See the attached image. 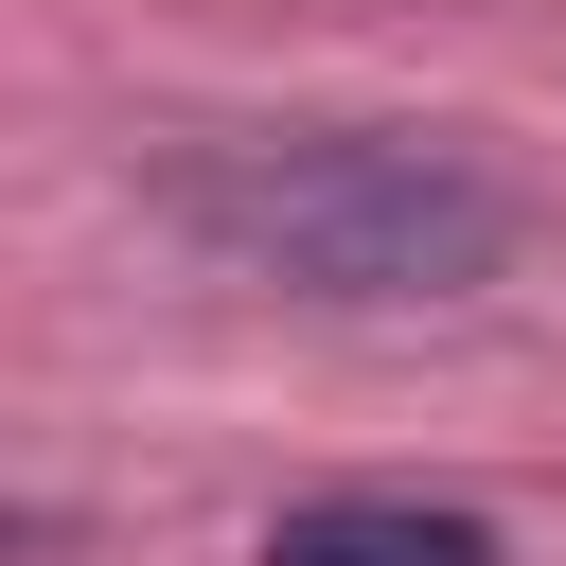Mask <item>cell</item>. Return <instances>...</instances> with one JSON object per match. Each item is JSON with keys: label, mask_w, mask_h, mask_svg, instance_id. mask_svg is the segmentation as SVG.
Listing matches in <instances>:
<instances>
[{"label": "cell", "mask_w": 566, "mask_h": 566, "mask_svg": "<svg viewBox=\"0 0 566 566\" xmlns=\"http://www.w3.org/2000/svg\"><path fill=\"white\" fill-rule=\"evenodd\" d=\"M159 212L283 301H478L531 248V195L442 124H230L159 159Z\"/></svg>", "instance_id": "cell-1"}, {"label": "cell", "mask_w": 566, "mask_h": 566, "mask_svg": "<svg viewBox=\"0 0 566 566\" xmlns=\"http://www.w3.org/2000/svg\"><path fill=\"white\" fill-rule=\"evenodd\" d=\"M265 566H495V513H460V495H301V513H265Z\"/></svg>", "instance_id": "cell-2"}]
</instances>
